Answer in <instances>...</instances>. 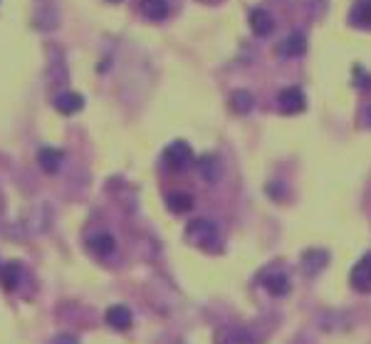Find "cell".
Instances as JSON below:
<instances>
[{
    "label": "cell",
    "mask_w": 371,
    "mask_h": 344,
    "mask_svg": "<svg viewBox=\"0 0 371 344\" xmlns=\"http://www.w3.org/2000/svg\"><path fill=\"white\" fill-rule=\"evenodd\" d=\"M90 250L94 255H99V258H106V255H111L114 250H117V241H114V236L111 233H97V236L90 238Z\"/></svg>",
    "instance_id": "cell-11"
},
{
    "label": "cell",
    "mask_w": 371,
    "mask_h": 344,
    "mask_svg": "<svg viewBox=\"0 0 371 344\" xmlns=\"http://www.w3.org/2000/svg\"><path fill=\"white\" fill-rule=\"evenodd\" d=\"M196 166H198V173H201L208 183H213V181L220 178V162H218V156L203 154L201 159L196 162Z\"/></svg>",
    "instance_id": "cell-13"
},
{
    "label": "cell",
    "mask_w": 371,
    "mask_h": 344,
    "mask_svg": "<svg viewBox=\"0 0 371 344\" xmlns=\"http://www.w3.org/2000/svg\"><path fill=\"white\" fill-rule=\"evenodd\" d=\"M186 238H188V243H193V245H198V248L216 250L220 233H218V226L213 221H208V218H196V221H191L186 226Z\"/></svg>",
    "instance_id": "cell-1"
},
{
    "label": "cell",
    "mask_w": 371,
    "mask_h": 344,
    "mask_svg": "<svg viewBox=\"0 0 371 344\" xmlns=\"http://www.w3.org/2000/svg\"><path fill=\"white\" fill-rule=\"evenodd\" d=\"M139 10H141V15L146 17V20L161 22L169 17V3H166V0H141Z\"/></svg>",
    "instance_id": "cell-12"
},
{
    "label": "cell",
    "mask_w": 371,
    "mask_h": 344,
    "mask_svg": "<svg viewBox=\"0 0 371 344\" xmlns=\"http://www.w3.org/2000/svg\"><path fill=\"white\" fill-rule=\"evenodd\" d=\"M213 344H260L248 329L243 327H220L213 337Z\"/></svg>",
    "instance_id": "cell-4"
},
{
    "label": "cell",
    "mask_w": 371,
    "mask_h": 344,
    "mask_svg": "<svg viewBox=\"0 0 371 344\" xmlns=\"http://www.w3.org/2000/svg\"><path fill=\"white\" fill-rule=\"evenodd\" d=\"M104 317H106V324L111 329H117V332H127L132 327V310L124 305H111Z\"/></svg>",
    "instance_id": "cell-8"
},
{
    "label": "cell",
    "mask_w": 371,
    "mask_h": 344,
    "mask_svg": "<svg viewBox=\"0 0 371 344\" xmlns=\"http://www.w3.org/2000/svg\"><path fill=\"white\" fill-rule=\"evenodd\" d=\"M64 162V151L57 149V146H43V149L37 151V164H40V169H43L45 173H57L59 166H62Z\"/></svg>",
    "instance_id": "cell-5"
},
{
    "label": "cell",
    "mask_w": 371,
    "mask_h": 344,
    "mask_svg": "<svg viewBox=\"0 0 371 344\" xmlns=\"http://www.w3.org/2000/svg\"><path fill=\"white\" fill-rule=\"evenodd\" d=\"M307 107V99H304V92L300 87H285V89L277 94V109L282 114H300Z\"/></svg>",
    "instance_id": "cell-3"
},
{
    "label": "cell",
    "mask_w": 371,
    "mask_h": 344,
    "mask_svg": "<svg viewBox=\"0 0 371 344\" xmlns=\"http://www.w3.org/2000/svg\"><path fill=\"white\" fill-rule=\"evenodd\" d=\"M55 109L64 117H72V114L82 112L85 109V97H82L80 92H62L55 97Z\"/></svg>",
    "instance_id": "cell-7"
},
{
    "label": "cell",
    "mask_w": 371,
    "mask_h": 344,
    "mask_svg": "<svg viewBox=\"0 0 371 344\" xmlns=\"http://www.w3.org/2000/svg\"><path fill=\"white\" fill-rule=\"evenodd\" d=\"M250 30H253L258 38H267V35L275 30V20H272V15L267 10L255 8V10L250 13Z\"/></svg>",
    "instance_id": "cell-9"
},
{
    "label": "cell",
    "mask_w": 371,
    "mask_h": 344,
    "mask_svg": "<svg viewBox=\"0 0 371 344\" xmlns=\"http://www.w3.org/2000/svg\"><path fill=\"white\" fill-rule=\"evenodd\" d=\"M166 206H169L171 213H188L193 208V196L186 194V191H174V194L166 196Z\"/></svg>",
    "instance_id": "cell-15"
},
{
    "label": "cell",
    "mask_w": 371,
    "mask_h": 344,
    "mask_svg": "<svg viewBox=\"0 0 371 344\" xmlns=\"http://www.w3.org/2000/svg\"><path fill=\"white\" fill-rule=\"evenodd\" d=\"M52 344H80V339L74 337V334H57L52 339Z\"/></svg>",
    "instance_id": "cell-20"
},
{
    "label": "cell",
    "mask_w": 371,
    "mask_h": 344,
    "mask_svg": "<svg viewBox=\"0 0 371 344\" xmlns=\"http://www.w3.org/2000/svg\"><path fill=\"white\" fill-rule=\"evenodd\" d=\"M307 52V38H304V33H290L285 40H282L280 45V55H285V57H300V55Z\"/></svg>",
    "instance_id": "cell-10"
},
{
    "label": "cell",
    "mask_w": 371,
    "mask_h": 344,
    "mask_svg": "<svg viewBox=\"0 0 371 344\" xmlns=\"http://www.w3.org/2000/svg\"><path fill=\"white\" fill-rule=\"evenodd\" d=\"M327 260H329L327 250H307V253H304V258H302L304 273H307V275H317L319 270L327 265Z\"/></svg>",
    "instance_id": "cell-16"
},
{
    "label": "cell",
    "mask_w": 371,
    "mask_h": 344,
    "mask_svg": "<svg viewBox=\"0 0 371 344\" xmlns=\"http://www.w3.org/2000/svg\"><path fill=\"white\" fill-rule=\"evenodd\" d=\"M351 285L359 292H371V253H366L364 258L351 268Z\"/></svg>",
    "instance_id": "cell-6"
},
{
    "label": "cell",
    "mask_w": 371,
    "mask_h": 344,
    "mask_svg": "<svg viewBox=\"0 0 371 344\" xmlns=\"http://www.w3.org/2000/svg\"><path fill=\"white\" fill-rule=\"evenodd\" d=\"M366 122L371 124V104H369V107H366Z\"/></svg>",
    "instance_id": "cell-21"
},
{
    "label": "cell",
    "mask_w": 371,
    "mask_h": 344,
    "mask_svg": "<svg viewBox=\"0 0 371 344\" xmlns=\"http://www.w3.org/2000/svg\"><path fill=\"white\" fill-rule=\"evenodd\" d=\"M193 149L191 144H186V141H174L164 149V164L171 169V171H183L193 164Z\"/></svg>",
    "instance_id": "cell-2"
},
{
    "label": "cell",
    "mask_w": 371,
    "mask_h": 344,
    "mask_svg": "<svg viewBox=\"0 0 371 344\" xmlns=\"http://www.w3.org/2000/svg\"><path fill=\"white\" fill-rule=\"evenodd\" d=\"M262 285L270 292L272 297H285L290 292V280H287L285 273H272L267 278H262Z\"/></svg>",
    "instance_id": "cell-14"
},
{
    "label": "cell",
    "mask_w": 371,
    "mask_h": 344,
    "mask_svg": "<svg viewBox=\"0 0 371 344\" xmlns=\"http://www.w3.org/2000/svg\"><path fill=\"white\" fill-rule=\"evenodd\" d=\"M351 20L361 27H371V0H359L351 10Z\"/></svg>",
    "instance_id": "cell-19"
},
{
    "label": "cell",
    "mask_w": 371,
    "mask_h": 344,
    "mask_svg": "<svg viewBox=\"0 0 371 344\" xmlns=\"http://www.w3.org/2000/svg\"><path fill=\"white\" fill-rule=\"evenodd\" d=\"M111 3H122V0H111Z\"/></svg>",
    "instance_id": "cell-22"
},
{
    "label": "cell",
    "mask_w": 371,
    "mask_h": 344,
    "mask_svg": "<svg viewBox=\"0 0 371 344\" xmlns=\"http://www.w3.org/2000/svg\"><path fill=\"white\" fill-rule=\"evenodd\" d=\"M253 107H255V99L248 89H235L233 94H230V109H233L235 114H248Z\"/></svg>",
    "instance_id": "cell-17"
},
{
    "label": "cell",
    "mask_w": 371,
    "mask_h": 344,
    "mask_svg": "<svg viewBox=\"0 0 371 344\" xmlns=\"http://www.w3.org/2000/svg\"><path fill=\"white\" fill-rule=\"evenodd\" d=\"M20 278H22L20 263H8L0 270V280H3V287H6V290H15V287L20 285Z\"/></svg>",
    "instance_id": "cell-18"
}]
</instances>
